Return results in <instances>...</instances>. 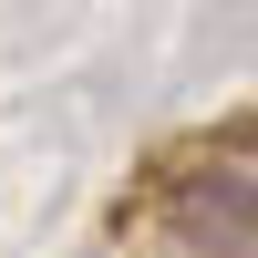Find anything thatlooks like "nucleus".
Masks as SVG:
<instances>
[{
  "mask_svg": "<svg viewBox=\"0 0 258 258\" xmlns=\"http://www.w3.org/2000/svg\"><path fill=\"white\" fill-rule=\"evenodd\" d=\"M165 217H176V238L197 258H248V165L227 155V165H207V176H186Z\"/></svg>",
  "mask_w": 258,
  "mask_h": 258,
  "instance_id": "obj_1",
  "label": "nucleus"
}]
</instances>
